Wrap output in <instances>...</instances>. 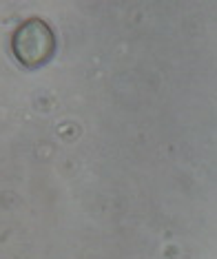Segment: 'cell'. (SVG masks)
<instances>
[{
    "label": "cell",
    "instance_id": "obj_1",
    "mask_svg": "<svg viewBox=\"0 0 217 259\" xmlns=\"http://www.w3.org/2000/svg\"><path fill=\"white\" fill-rule=\"evenodd\" d=\"M11 51L25 69H40L54 56L56 36L45 20L29 18L11 36Z\"/></svg>",
    "mask_w": 217,
    "mask_h": 259
}]
</instances>
